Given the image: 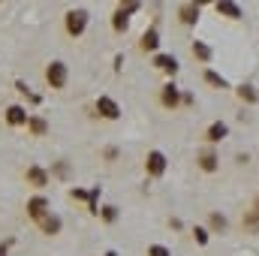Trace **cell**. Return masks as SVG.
<instances>
[{
  "label": "cell",
  "mask_w": 259,
  "mask_h": 256,
  "mask_svg": "<svg viewBox=\"0 0 259 256\" xmlns=\"http://www.w3.org/2000/svg\"><path fill=\"white\" fill-rule=\"evenodd\" d=\"M84 24H88V12H84V9H75V12L66 15V30H69L72 36H78V33L84 30Z\"/></svg>",
  "instance_id": "2"
},
{
  "label": "cell",
  "mask_w": 259,
  "mask_h": 256,
  "mask_svg": "<svg viewBox=\"0 0 259 256\" xmlns=\"http://www.w3.org/2000/svg\"><path fill=\"white\" fill-rule=\"evenodd\" d=\"M193 55H196V58H202V61H208V58H211L208 46H202V42H193Z\"/></svg>",
  "instance_id": "16"
},
{
  "label": "cell",
  "mask_w": 259,
  "mask_h": 256,
  "mask_svg": "<svg viewBox=\"0 0 259 256\" xmlns=\"http://www.w3.org/2000/svg\"><path fill=\"white\" fill-rule=\"evenodd\" d=\"M6 121L15 124V127H18V124H27V112H24L21 106H9V109H6Z\"/></svg>",
  "instance_id": "5"
},
{
  "label": "cell",
  "mask_w": 259,
  "mask_h": 256,
  "mask_svg": "<svg viewBox=\"0 0 259 256\" xmlns=\"http://www.w3.org/2000/svg\"><path fill=\"white\" fill-rule=\"evenodd\" d=\"M27 124H30V130H33L36 136H42V133H46V121H39V118H30Z\"/></svg>",
  "instance_id": "17"
},
{
  "label": "cell",
  "mask_w": 259,
  "mask_h": 256,
  "mask_svg": "<svg viewBox=\"0 0 259 256\" xmlns=\"http://www.w3.org/2000/svg\"><path fill=\"white\" fill-rule=\"evenodd\" d=\"M199 166H202L205 172H214V169H217V157H214L211 151H205V154L199 157Z\"/></svg>",
  "instance_id": "10"
},
{
  "label": "cell",
  "mask_w": 259,
  "mask_h": 256,
  "mask_svg": "<svg viewBox=\"0 0 259 256\" xmlns=\"http://www.w3.org/2000/svg\"><path fill=\"white\" fill-rule=\"evenodd\" d=\"M196 241H199V244H205V241H208V235H205V229H196Z\"/></svg>",
  "instance_id": "23"
},
{
  "label": "cell",
  "mask_w": 259,
  "mask_h": 256,
  "mask_svg": "<svg viewBox=\"0 0 259 256\" xmlns=\"http://www.w3.org/2000/svg\"><path fill=\"white\" fill-rule=\"evenodd\" d=\"M27 181H30L33 187H46V184H49V175H46L42 169H36V166H30V169H27Z\"/></svg>",
  "instance_id": "6"
},
{
  "label": "cell",
  "mask_w": 259,
  "mask_h": 256,
  "mask_svg": "<svg viewBox=\"0 0 259 256\" xmlns=\"http://www.w3.org/2000/svg\"><path fill=\"white\" fill-rule=\"evenodd\" d=\"M145 166H148V172H151V175H163V169H166V157H163L160 151H151Z\"/></svg>",
  "instance_id": "4"
},
{
  "label": "cell",
  "mask_w": 259,
  "mask_h": 256,
  "mask_svg": "<svg viewBox=\"0 0 259 256\" xmlns=\"http://www.w3.org/2000/svg\"><path fill=\"white\" fill-rule=\"evenodd\" d=\"M115 30H127V15H124V12L115 15Z\"/></svg>",
  "instance_id": "19"
},
{
  "label": "cell",
  "mask_w": 259,
  "mask_h": 256,
  "mask_svg": "<svg viewBox=\"0 0 259 256\" xmlns=\"http://www.w3.org/2000/svg\"><path fill=\"white\" fill-rule=\"evenodd\" d=\"M42 229H46L49 235H55V232L61 229V220H58V217H42Z\"/></svg>",
  "instance_id": "14"
},
{
  "label": "cell",
  "mask_w": 259,
  "mask_h": 256,
  "mask_svg": "<svg viewBox=\"0 0 259 256\" xmlns=\"http://www.w3.org/2000/svg\"><path fill=\"white\" fill-rule=\"evenodd\" d=\"M46 78H49V84H52V88H64V84H66V66L61 64V61L49 64V69H46Z\"/></svg>",
  "instance_id": "1"
},
{
  "label": "cell",
  "mask_w": 259,
  "mask_h": 256,
  "mask_svg": "<svg viewBox=\"0 0 259 256\" xmlns=\"http://www.w3.org/2000/svg\"><path fill=\"white\" fill-rule=\"evenodd\" d=\"M238 97L247 100V103H253V100H256V91H253V88H238Z\"/></svg>",
  "instance_id": "18"
},
{
  "label": "cell",
  "mask_w": 259,
  "mask_h": 256,
  "mask_svg": "<svg viewBox=\"0 0 259 256\" xmlns=\"http://www.w3.org/2000/svg\"><path fill=\"white\" fill-rule=\"evenodd\" d=\"M256 205H259V199H256Z\"/></svg>",
  "instance_id": "24"
},
{
  "label": "cell",
  "mask_w": 259,
  "mask_h": 256,
  "mask_svg": "<svg viewBox=\"0 0 259 256\" xmlns=\"http://www.w3.org/2000/svg\"><path fill=\"white\" fill-rule=\"evenodd\" d=\"M163 103H166L169 109H175V106H178V91H175V88H166V91H163Z\"/></svg>",
  "instance_id": "13"
},
{
  "label": "cell",
  "mask_w": 259,
  "mask_h": 256,
  "mask_svg": "<svg viewBox=\"0 0 259 256\" xmlns=\"http://www.w3.org/2000/svg\"><path fill=\"white\" fill-rule=\"evenodd\" d=\"M27 214H30V217H42V214H46V199L33 196V199L27 202Z\"/></svg>",
  "instance_id": "7"
},
{
  "label": "cell",
  "mask_w": 259,
  "mask_h": 256,
  "mask_svg": "<svg viewBox=\"0 0 259 256\" xmlns=\"http://www.w3.org/2000/svg\"><path fill=\"white\" fill-rule=\"evenodd\" d=\"M196 18H199V6H196V3H187V6H181V21L193 24Z\"/></svg>",
  "instance_id": "8"
},
{
  "label": "cell",
  "mask_w": 259,
  "mask_h": 256,
  "mask_svg": "<svg viewBox=\"0 0 259 256\" xmlns=\"http://www.w3.org/2000/svg\"><path fill=\"white\" fill-rule=\"evenodd\" d=\"M205 78H208V84H217V88H223V84H226L217 72H205Z\"/></svg>",
  "instance_id": "20"
},
{
  "label": "cell",
  "mask_w": 259,
  "mask_h": 256,
  "mask_svg": "<svg viewBox=\"0 0 259 256\" xmlns=\"http://www.w3.org/2000/svg\"><path fill=\"white\" fill-rule=\"evenodd\" d=\"M211 226H214V229H226V220H223L220 214H214V217H211Z\"/></svg>",
  "instance_id": "21"
},
{
  "label": "cell",
  "mask_w": 259,
  "mask_h": 256,
  "mask_svg": "<svg viewBox=\"0 0 259 256\" xmlns=\"http://www.w3.org/2000/svg\"><path fill=\"white\" fill-rule=\"evenodd\" d=\"M97 109H100V115H103V118H118V115H121L118 103H115V100H109V97H100V100H97Z\"/></svg>",
  "instance_id": "3"
},
{
  "label": "cell",
  "mask_w": 259,
  "mask_h": 256,
  "mask_svg": "<svg viewBox=\"0 0 259 256\" xmlns=\"http://www.w3.org/2000/svg\"><path fill=\"white\" fill-rule=\"evenodd\" d=\"M157 66H160L163 72H178V61L169 58V55H160V58H157Z\"/></svg>",
  "instance_id": "9"
},
{
  "label": "cell",
  "mask_w": 259,
  "mask_h": 256,
  "mask_svg": "<svg viewBox=\"0 0 259 256\" xmlns=\"http://www.w3.org/2000/svg\"><path fill=\"white\" fill-rule=\"evenodd\" d=\"M157 42H160V39H157V30H148V33L142 36V49H145V52H154Z\"/></svg>",
  "instance_id": "11"
},
{
  "label": "cell",
  "mask_w": 259,
  "mask_h": 256,
  "mask_svg": "<svg viewBox=\"0 0 259 256\" xmlns=\"http://www.w3.org/2000/svg\"><path fill=\"white\" fill-rule=\"evenodd\" d=\"M148 256H169V250H166V247H160V244H154V247L148 250Z\"/></svg>",
  "instance_id": "22"
},
{
  "label": "cell",
  "mask_w": 259,
  "mask_h": 256,
  "mask_svg": "<svg viewBox=\"0 0 259 256\" xmlns=\"http://www.w3.org/2000/svg\"><path fill=\"white\" fill-rule=\"evenodd\" d=\"M223 136H226V124H214V127L208 130V139H211V142H220Z\"/></svg>",
  "instance_id": "15"
},
{
  "label": "cell",
  "mask_w": 259,
  "mask_h": 256,
  "mask_svg": "<svg viewBox=\"0 0 259 256\" xmlns=\"http://www.w3.org/2000/svg\"><path fill=\"white\" fill-rule=\"evenodd\" d=\"M217 12H223V15H229V18H238V15H241V9H238L235 3H217Z\"/></svg>",
  "instance_id": "12"
}]
</instances>
